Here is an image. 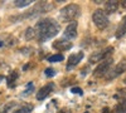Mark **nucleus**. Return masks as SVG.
Here are the masks:
<instances>
[{
	"label": "nucleus",
	"mask_w": 126,
	"mask_h": 113,
	"mask_svg": "<svg viewBox=\"0 0 126 113\" xmlns=\"http://www.w3.org/2000/svg\"><path fill=\"white\" fill-rule=\"evenodd\" d=\"M35 35L38 38V40L40 43L46 42L48 39H52L54 38L58 32H59V24L56 22L54 19H50V18H47V19H42L37 23L35 25Z\"/></svg>",
	"instance_id": "1"
},
{
	"label": "nucleus",
	"mask_w": 126,
	"mask_h": 113,
	"mask_svg": "<svg viewBox=\"0 0 126 113\" xmlns=\"http://www.w3.org/2000/svg\"><path fill=\"white\" fill-rule=\"evenodd\" d=\"M81 14V8L77 4H68L64 8L61 9L59 12V19L62 22H67V23H72Z\"/></svg>",
	"instance_id": "2"
},
{
	"label": "nucleus",
	"mask_w": 126,
	"mask_h": 113,
	"mask_svg": "<svg viewBox=\"0 0 126 113\" xmlns=\"http://www.w3.org/2000/svg\"><path fill=\"white\" fill-rule=\"evenodd\" d=\"M92 20L98 30H105L109 26V16L103 12V9L94 10L92 14Z\"/></svg>",
	"instance_id": "3"
},
{
	"label": "nucleus",
	"mask_w": 126,
	"mask_h": 113,
	"mask_svg": "<svg viewBox=\"0 0 126 113\" xmlns=\"http://www.w3.org/2000/svg\"><path fill=\"white\" fill-rule=\"evenodd\" d=\"M49 9H52V5L47 1H42V3H37L33 8H32L28 13H25L22 19H27V18H34V16H38L43 13H47Z\"/></svg>",
	"instance_id": "4"
},
{
	"label": "nucleus",
	"mask_w": 126,
	"mask_h": 113,
	"mask_svg": "<svg viewBox=\"0 0 126 113\" xmlns=\"http://www.w3.org/2000/svg\"><path fill=\"white\" fill-rule=\"evenodd\" d=\"M113 52V48L112 47H107L105 49H101V50H97L90 55L88 60H90V64H94V63H101V62L106 60L110 58V55L112 54Z\"/></svg>",
	"instance_id": "5"
},
{
	"label": "nucleus",
	"mask_w": 126,
	"mask_h": 113,
	"mask_svg": "<svg viewBox=\"0 0 126 113\" xmlns=\"http://www.w3.org/2000/svg\"><path fill=\"white\" fill-rule=\"evenodd\" d=\"M112 58H109V59H106V60H103V62H101V63L98 64V67L93 70V75L94 77H97V78H100V77H105L109 72H110V69H111V65H112Z\"/></svg>",
	"instance_id": "6"
},
{
	"label": "nucleus",
	"mask_w": 126,
	"mask_h": 113,
	"mask_svg": "<svg viewBox=\"0 0 126 113\" xmlns=\"http://www.w3.org/2000/svg\"><path fill=\"white\" fill-rule=\"evenodd\" d=\"M125 70H126V62H121V63H119L113 69H110V72L105 75V78H106V80L115 79L116 77H119L120 74H122Z\"/></svg>",
	"instance_id": "7"
},
{
	"label": "nucleus",
	"mask_w": 126,
	"mask_h": 113,
	"mask_svg": "<svg viewBox=\"0 0 126 113\" xmlns=\"http://www.w3.org/2000/svg\"><path fill=\"white\" fill-rule=\"evenodd\" d=\"M77 22L75 20V22H72L67 25V28L64 29V32H63V39H66V40H71L72 39H75L77 37Z\"/></svg>",
	"instance_id": "8"
},
{
	"label": "nucleus",
	"mask_w": 126,
	"mask_h": 113,
	"mask_svg": "<svg viewBox=\"0 0 126 113\" xmlns=\"http://www.w3.org/2000/svg\"><path fill=\"white\" fill-rule=\"evenodd\" d=\"M83 57H85V54H83V52H78L76 54H71L69 58H68V63H67V70L72 69L75 65H77L79 62L83 59Z\"/></svg>",
	"instance_id": "9"
},
{
	"label": "nucleus",
	"mask_w": 126,
	"mask_h": 113,
	"mask_svg": "<svg viewBox=\"0 0 126 113\" xmlns=\"http://www.w3.org/2000/svg\"><path fill=\"white\" fill-rule=\"evenodd\" d=\"M53 88H54V84H53V83H49V84H46L44 87H42V88L39 89V92L37 93V99H38V100L46 99V98L49 96L50 92L53 90Z\"/></svg>",
	"instance_id": "10"
},
{
	"label": "nucleus",
	"mask_w": 126,
	"mask_h": 113,
	"mask_svg": "<svg viewBox=\"0 0 126 113\" xmlns=\"http://www.w3.org/2000/svg\"><path fill=\"white\" fill-rule=\"evenodd\" d=\"M53 48L57 49V50H68L72 48V42L69 40H66V39H61V40H56L53 43Z\"/></svg>",
	"instance_id": "11"
},
{
	"label": "nucleus",
	"mask_w": 126,
	"mask_h": 113,
	"mask_svg": "<svg viewBox=\"0 0 126 113\" xmlns=\"http://www.w3.org/2000/svg\"><path fill=\"white\" fill-rule=\"evenodd\" d=\"M117 9H119V3L116 1V0H110V1H106V3H105L103 12L109 15V14H113Z\"/></svg>",
	"instance_id": "12"
},
{
	"label": "nucleus",
	"mask_w": 126,
	"mask_h": 113,
	"mask_svg": "<svg viewBox=\"0 0 126 113\" xmlns=\"http://www.w3.org/2000/svg\"><path fill=\"white\" fill-rule=\"evenodd\" d=\"M125 34H126V15L122 18L121 23L119 24V26L116 29V38L117 39H121Z\"/></svg>",
	"instance_id": "13"
},
{
	"label": "nucleus",
	"mask_w": 126,
	"mask_h": 113,
	"mask_svg": "<svg viewBox=\"0 0 126 113\" xmlns=\"http://www.w3.org/2000/svg\"><path fill=\"white\" fill-rule=\"evenodd\" d=\"M19 78V73L16 70H13V72H10V74L8 75V87L9 88H14L16 86V80Z\"/></svg>",
	"instance_id": "14"
},
{
	"label": "nucleus",
	"mask_w": 126,
	"mask_h": 113,
	"mask_svg": "<svg viewBox=\"0 0 126 113\" xmlns=\"http://www.w3.org/2000/svg\"><path fill=\"white\" fill-rule=\"evenodd\" d=\"M32 109H33V104L24 103V104L20 106L19 108H16L15 111H13V113H30Z\"/></svg>",
	"instance_id": "15"
},
{
	"label": "nucleus",
	"mask_w": 126,
	"mask_h": 113,
	"mask_svg": "<svg viewBox=\"0 0 126 113\" xmlns=\"http://www.w3.org/2000/svg\"><path fill=\"white\" fill-rule=\"evenodd\" d=\"M32 0H15L14 1V5L18 6V8H24V6H28V5H32Z\"/></svg>",
	"instance_id": "16"
},
{
	"label": "nucleus",
	"mask_w": 126,
	"mask_h": 113,
	"mask_svg": "<svg viewBox=\"0 0 126 113\" xmlns=\"http://www.w3.org/2000/svg\"><path fill=\"white\" fill-rule=\"evenodd\" d=\"M63 59H64L63 54H53V55L48 57V62H50V63H57V62H62Z\"/></svg>",
	"instance_id": "17"
},
{
	"label": "nucleus",
	"mask_w": 126,
	"mask_h": 113,
	"mask_svg": "<svg viewBox=\"0 0 126 113\" xmlns=\"http://www.w3.org/2000/svg\"><path fill=\"white\" fill-rule=\"evenodd\" d=\"M115 112L116 113H126V100H122L116 106L115 108Z\"/></svg>",
	"instance_id": "18"
},
{
	"label": "nucleus",
	"mask_w": 126,
	"mask_h": 113,
	"mask_svg": "<svg viewBox=\"0 0 126 113\" xmlns=\"http://www.w3.org/2000/svg\"><path fill=\"white\" fill-rule=\"evenodd\" d=\"M15 106V102H12V103H6L3 107H0V113H8L10 109Z\"/></svg>",
	"instance_id": "19"
},
{
	"label": "nucleus",
	"mask_w": 126,
	"mask_h": 113,
	"mask_svg": "<svg viewBox=\"0 0 126 113\" xmlns=\"http://www.w3.org/2000/svg\"><path fill=\"white\" fill-rule=\"evenodd\" d=\"M35 37V30L34 28H28L25 30V39L27 40H30V39H33Z\"/></svg>",
	"instance_id": "20"
},
{
	"label": "nucleus",
	"mask_w": 126,
	"mask_h": 113,
	"mask_svg": "<svg viewBox=\"0 0 126 113\" xmlns=\"http://www.w3.org/2000/svg\"><path fill=\"white\" fill-rule=\"evenodd\" d=\"M116 97H120L121 99L126 100V89H119L117 90V96Z\"/></svg>",
	"instance_id": "21"
},
{
	"label": "nucleus",
	"mask_w": 126,
	"mask_h": 113,
	"mask_svg": "<svg viewBox=\"0 0 126 113\" xmlns=\"http://www.w3.org/2000/svg\"><path fill=\"white\" fill-rule=\"evenodd\" d=\"M44 73H46L47 77H53V75H56V70L53 68H47Z\"/></svg>",
	"instance_id": "22"
},
{
	"label": "nucleus",
	"mask_w": 126,
	"mask_h": 113,
	"mask_svg": "<svg viewBox=\"0 0 126 113\" xmlns=\"http://www.w3.org/2000/svg\"><path fill=\"white\" fill-rule=\"evenodd\" d=\"M71 92H72V93H75V94H83V90L81 89V88H78V87H73L72 89H71Z\"/></svg>",
	"instance_id": "23"
},
{
	"label": "nucleus",
	"mask_w": 126,
	"mask_h": 113,
	"mask_svg": "<svg viewBox=\"0 0 126 113\" xmlns=\"http://www.w3.org/2000/svg\"><path fill=\"white\" fill-rule=\"evenodd\" d=\"M121 6H122V8H126V0H124V1H121Z\"/></svg>",
	"instance_id": "24"
},
{
	"label": "nucleus",
	"mask_w": 126,
	"mask_h": 113,
	"mask_svg": "<svg viewBox=\"0 0 126 113\" xmlns=\"http://www.w3.org/2000/svg\"><path fill=\"white\" fill-rule=\"evenodd\" d=\"M3 79H4V75H0V82H1Z\"/></svg>",
	"instance_id": "25"
},
{
	"label": "nucleus",
	"mask_w": 126,
	"mask_h": 113,
	"mask_svg": "<svg viewBox=\"0 0 126 113\" xmlns=\"http://www.w3.org/2000/svg\"><path fill=\"white\" fill-rule=\"evenodd\" d=\"M58 113H66L64 111H61V112H58Z\"/></svg>",
	"instance_id": "26"
},
{
	"label": "nucleus",
	"mask_w": 126,
	"mask_h": 113,
	"mask_svg": "<svg viewBox=\"0 0 126 113\" xmlns=\"http://www.w3.org/2000/svg\"><path fill=\"white\" fill-rule=\"evenodd\" d=\"M124 83H125V84H126V78H125V79H124Z\"/></svg>",
	"instance_id": "27"
}]
</instances>
